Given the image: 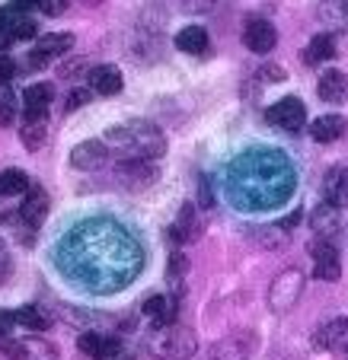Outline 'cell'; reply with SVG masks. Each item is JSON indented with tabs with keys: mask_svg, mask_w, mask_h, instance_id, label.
I'll return each instance as SVG.
<instances>
[{
	"mask_svg": "<svg viewBox=\"0 0 348 360\" xmlns=\"http://www.w3.org/2000/svg\"><path fill=\"white\" fill-rule=\"evenodd\" d=\"M77 347H80L89 360H112V357H118V351H122L118 338L96 335V332H83L80 338H77Z\"/></svg>",
	"mask_w": 348,
	"mask_h": 360,
	"instance_id": "cell-14",
	"label": "cell"
},
{
	"mask_svg": "<svg viewBox=\"0 0 348 360\" xmlns=\"http://www.w3.org/2000/svg\"><path fill=\"white\" fill-rule=\"evenodd\" d=\"M58 74H61L64 80H77V77L89 74V70H87V58H70V61H64L61 68H58Z\"/></svg>",
	"mask_w": 348,
	"mask_h": 360,
	"instance_id": "cell-30",
	"label": "cell"
},
{
	"mask_svg": "<svg viewBox=\"0 0 348 360\" xmlns=\"http://www.w3.org/2000/svg\"><path fill=\"white\" fill-rule=\"evenodd\" d=\"M214 0H185V10H192V13H205V10H211Z\"/></svg>",
	"mask_w": 348,
	"mask_h": 360,
	"instance_id": "cell-37",
	"label": "cell"
},
{
	"mask_svg": "<svg viewBox=\"0 0 348 360\" xmlns=\"http://www.w3.org/2000/svg\"><path fill=\"white\" fill-rule=\"evenodd\" d=\"M345 217H348L345 207H335V204H329V201H320L313 217H310V226H313V233L320 239H333L335 233L345 226Z\"/></svg>",
	"mask_w": 348,
	"mask_h": 360,
	"instance_id": "cell-8",
	"label": "cell"
},
{
	"mask_svg": "<svg viewBox=\"0 0 348 360\" xmlns=\"http://www.w3.org/2000/svg\"><path fill=\"white\" fill-rule=\"evenodd\" d=\"M266 118H268V124H275V128L297 134V131L304 128V122H307V105H304L301 99H294V96H287V99L275 102L272 109L266 112Z\"/></svg>",
	"mask_w": 348,
	"mask_h": 360,
	"instance_id": "cell-5",
	"label": "cell"
},
{
	"mask_svg": "<svg viewBox=\"0 0 348 360\" xmlns=\"http://www.w3.org/2000/svg\"><path fill=\"white\" fill-rule=\"evenodd\" d=\"M13 326H16V313H13V309H0V338H7Z\"/></svg>",
	"mask_w": 348,
	"mask_h": 360,
	"instance_id": "cell-35",
	"label": "cell"
},
{
	"mask_svg": "<svg viewBox=\"0 0 348 360\" xmlns=\"http://www.w3.org/2000/svg\"><path fill=\"white\" fill-rule=\"evenodd\" d=\"M323 201L348 211V166H333L323 179Z\"/></svg>",
	"mask_w": 348,
	"mask_h": 360,
	"instance_id": "cell-16",
	"label": "cell"
},
{
	"mask_svg": "<svg viewBox=\"0 0 348 360\" xmlns=\"http://www.w3.org/2000/svg\"><path fill=\"white\" fill-rule=\"evenodd\" d=\"M342 134H345V118L335 115V112L316 118V122L310 124V137H313L316 143H333V141H339Z\"/></svg>",
	"mask_w": 348,
	"mask_h": 360,
	"instance_id": "cell-20",
	"label": "cell"
},
{
	"mask_svg": "<svg viewBox=\"0 0 348 360\" xmlns=\"http://www.w3.org/2000/svg\"><path fill=\"white\" fill-rule=\"evenodd\" d=\"M316 16L326 26H348V0H323Z\"/></svg>",
	"mask_w": 348,
	"mask_h": 360,
	"instance_id": "cell-24",
	"label": "cell"
},
{
	"mask_svg": "<svg viewBox=\"0 0 348 360\" xmlns=\"http://www.w3.org/2000/svg\"><path fill=\"white\" fill-rule=\"evenodd\" d=\"M89 96H93V89H70V96H68V112H74V109H80V105H87Z\"/></svg>",
	"mask_w": 348,
	"mask_h": 360,
	"instance_id": "cell-32",
	"label": "cell"
},
{
	"mask_svg": "<svg viewBox=\"0 0 348 360\" xmlns=\"http://www.w3.org/2000/svg\"><path fill=\"white\" fill-rule=\"evenodd\" d=\"M106 160H109V147H106L103 141H83L70 150V166H74V169H83V172L99 169Z\"/></svg>",
	"mask_w": 348,
	"mask_h": 360,
	"instance_id": "cell-12",
	"label": "cell"
},
{
	"mask_svg": "<svg viewBox=\"0 0 348 360\" xmlns=\"http://www.w3.org/2000/svg\"><path fill=\"white\" fill-rule=\"evenodd\" d=\"M87 83L93 93L99 96H116L122 89V70L116 64H99V68H89L87 74Z\"/></svg>",
	"mask_w": 348,
	"mask_h": 360,
	"instance_id": "cell-19",
	"label": "cell"
},
{
	"mask_svg": "<svg viewBox=\"0 0 348 360\" xmlns=\"http://www.w3.org/2000/svg\"><path fill=\"white\" fill-rule=\"evenodd\" d=\"M35 20L29 13H23L20 7L7 4L0 7V48L10 45V41H23V39H35Z\"/></svg>",
	"mask_w": 348,
	"mask_h": 360,
	"instance_id": "cell-4",
	"label": "cell"
},
{
	"mask_svg": "<svg viewBox=\"0 0 348 360\" xmlns=\"http://www.w3.org/2000/svg\"><path fill=\"white\" fill-rule=\"evenodd\" d=\"M16 77V61L7 55H0V83H10Z\"/></svg>",
	"mask_w": 348,
	"mask_h": 360,
	"instance_id": "cell-34",
	"label": "cell"
},
{
	"mask_svg": "<svg viewBox=\"0 0 348 360\" xmlns=\"http://www.w3.org/2000/svg\"><path fill=\"white\" fill-rule=\"evenodd\" d=\"M51 96H55V89L48 86V83H32V86H26V93H23V115H26V122H48V102H51Z\"/></svg>",
	"mask_w": 348,
	"mask_h": 360,
	"instance_id": "cell-11",
	"label": "cell"
},
{
	"mask_svg": "<svg viewBox=\"0 0 348 360\" xmlns=\"http://www.w3.org/2000/svg\"><path fill=\"white\" fill-rule=\"evenodd\" d=\"M144 316L154 328H170L176 326V300L163 297V293H154L147 303H144Z\"/></svg>",
	"mask_w": 348,
	"mask_h": 360,
	"instance_id": "cell-18",
	"label": "cell"
},
{
	"mask_svg": "<svg viewBox=\"0 0 348 360\" xmlns=\"http://www.w3.org/2000/svg\"><path fill=\"white\" fill-rule=\"evenodd\" d=\"M348 338V316H333L313 332V347L316 351H333Z\"/></svg>",
	"mask_w": 348,
	"mask_h": 360,
	"instance_id": "cell-15",
	"label": "cell"
},
{
	"mask_svg": "<svg viewBox=\"0 0 348 360\" xmlns=\"http://www.w3.org/2000/svg\"><path fill=\"white\" fill-rule=\"evenodd\" d=\"M16 122V99L7 86L0 89V128H10Z\"/></svg>",
	"mask_w": 348,
	"mask_h": 360,
	"instance_id": "cell-29",
	"label": "cell"
},
{
	"mask_svg": "<svg viewBox=\"0 0 348 360\" xmlns=\"http://www.w3.org/2000/svg\"><path fill=\"white\" fill-rule=\"evenodd\" d=\"M262 80H275V83H278V80H287V70L285 68H278V64H268V68H262Z\"/></svg>",
	"mask_w": 348,
	"mask_h": 360,
	"instance_id": "cell-36",
	"label": "cell"
},
{
	"mask_svg": "<svg viewBox=\"0 0 348 360\" xmlns=\"http://www.w3.org/2000/svg\"><path fill=\"white\" fill-rule=\"evenodd\" d=\"M316 93H320L323 102H329V105H339V102L348 99V77L342 74V70L329 68L320 74V83H316Z\"/></svg>",
	"mask_w": 348,
	"mask_h": 360,
	"instance_id": "cell-17",
	"label": "cell"
},
{
	"mask_svg": "<svg viewBox=\"0 0 348 360\" xmlns=\"http://www.w3.org/2000/svg\"><path fill=\"white\" fill-rule=\"evenodd\" d=\"M335 55V39H333V32H320V35H313L310 39V45L304 48V61L307 64H323V61H329V58Z\"/></svg>",
	"mask_w": 348,
	"mask_h": 360,
	"instance_id": "cell-23",
	"label": "cell"
},
{
	"mask_svg": "<svg viewBox=\"0 0 348 360\" xmlns=\"http://www.w3.org/2000/svg\"><path fill=\"white\" fill-rule=\"evenodd\" d=\"M256 351V335L249 332H237L220 338L218 345L208 351L205 360H249V354Z\"/></svg>",
	"mask_w": 348,
	"mask_h": 360,
	"instance_id": "cell-6",
	"label": "cell"
},
{
	"mask_svg": "<svg viewBox=\"0 0 348 360\" xmlns=\"http://www.w3.org/2000/svg\"><path fill=\"white\" fill-rule=\"evenodd\" d=\"M198 347V338L189 326H170L157 328L147 341V354L154 360H189Z\"/></svg>",
	"mask_w": 348,
	"mask_h": 360,
	"instance_id": "cell-2",
	"label": "cell"
},
{
	"mask_svg": "<svg viewBox=\"0 0 348 360\" xmlns=\"http://www.w3.org/2000/svg\"><path fill=\"white\" fill-rule=\"evenodd\" d=\"M70 48H74V35L70 32H48L35 41V51L29 55L32 58L29 64H32V68H42L48 58H61V55H68Z\"/></svg>",
	"mask_w": 348,
	"mask_h": 360,
	"instance_id": "cell-9",
	"label": "cell"
},
{
	"mask_svg": "<svg viewBox=\"0 0 348 360\" xmlns=\"http://www.w3.org/2000/svg\"><path fill=\"white\" fill-rule=\"evenodd\" d=\"M68 4H70V0H39L35 7H39L45 16H61L64 10H68Z\"/></svg>",
	"mask_w": 348,
	"mask_h": 360,
	"instance_id": "cell-31",
	"label": "cell"
},
{
	"mask_svg": "<svg viewBox=\"0 0 348 360\" xmlns=\"http://www.w3.org/2000/svg\"><path fill=\"white\" fill-rule=\"evenodd\" d=\"M118 176H128L135 185H144L147 179L154 176V169H151V160H141V157H131V160H125L122 166H118Z\"/></svg>",
	"mask_w": 348,
	"mask_h": 360,
	"instance_id": "cell-25",
	"label": "cell"
},
{
	"mask_svg": "<svg viewBox=\"0 0 348 360\" xmlns=\"http://www.w3.org/2000/svg\"><path fill=\"white\" fill-rule=\"evenodd\" d=\"M20 141L26 150H42L48 141V122H26L20 131Z\"/></svg>",
	"mask_w": 348,
	"mask_h": 360,
	"instance_id": "cell-27",
	"label": "cell"
},
{
	"mask_svg": "<svg viewBox=\"0 0 348 360\" xmlns=\"http://www.w3.org/2000/svg\"><path fill=\"white\" fill-rule=\"evenodd\" d=\"M13 313H16V326L29 328V332H45L48 328V316L39 306H23V309H13Z\"/></svg>",
	"mask_w": 348,
	"mask_h": 360,
	"instance_id": "cell-28",
	"label": "cell"
},
{
	"mask_svg": "<svg viewBox=\"0 0 348 360\" xmlns=\"http://www.w3.org/2000/svg\"><path fill=\"white\" fill-rule=\"evenodd\" d=\"M16 214H20V224H26L29 230H39L45 214H48V195L39 188V185H29L26 198H23V207Z\"/></svg>",
	"mask_w": 348,
	"mask_h": 360,
	"instance_id": "cell-13",
	"label": "cell"
},
{
	"mask_svg": "<svg viewBox=\"0 0 348 360\" xmlns=\"http://www.w3.org/2000/svg\"><path fill=\"white\" fill-rule=\"evenodd\" d=\"M275 41H278V32H275V26L268 20H262V16L246 20V26H243V45L249 48V51H256V55H268V51L275 48Z\"/></svg>",
	"mask_w": 348,
	"mask_h": 360,
	"instance_id": "cell-7",
	"label": "cell"
},
{
	"mask_svg": "<svg viewBox=\"0 0 348 360\" xmlns=\"http://www.w3.org/2000/svg\"><path fill=\"white\" fill-rule=\"evenodd\" d=\"M109 141L135 150V157H141V160H157V157H163V150H166L163 134H160V128L151 122L118 124V128L109 131Z\"/></svg>",
	"mask_w": 348,
	"mask_h": 360,
	"instance_id": "cell-1",
	"label": "cell"
},
{
	"mask_svg": "<svg viewBox=\"0 0 348 360\" xmlns=\"http://www.w3.org/2000/svg\"><path fill=\"white\" fill-rule=\"evenodd\" d=\"M176 48L185 55H205L208 51V32L201 26H185L176 32Z\"/></svg>",
	"mask_w": 348,
	"mask_h": 360,
	"instance_id": "cell-21",
	"label": "cell"
},
{
	"mask_svg": "<svg viewBox=\"0 0 348 360\" xmlns=\"http://www.w3.org/2000/svg\"><path fill=\"white\" fill-rule=\"evenodd\" d=\"M29 191V179L23 169H4L0 172V195L4 198H13V195H23Z\"/></svg>",
	"mask_w": 348,
	"mask_h": 360,
	"instance_id": "cell-26",
	"label": "cell"
},
{
	"mask_svg": "<svg viewBox=\"0 0 348 360\" xmlns=\"http://www.w3.org/2000/svg\"><path fill=\"white\" fill-rule=\"evenodd\" d=\"M198 233V217H195V204H182L179 211V220L170 226V239L173 243H189Z\"/></svg>",
	"mask_w": 348,
	"mask_h": 360,
	"instance_id": "cell-22",
	"label": "cell"
},
{
	"mask_svg": "<svg viewBox=\"0 0 348 360\" xmlns=\"http://www.w3.org/2000/svg\"><path fill=\"white\" fill-rule=\"evenodd\" d=\"M10 271H13V259H10V252H7V245L0 243V287L7 284Z\"/></svg>",
	"mask_w": 348,
	"mask_h": 360,
	"instance_id": "cell-33",
	"label": "cell"
},
{
	"mask_svg": "<svg viewBox=\"0 0 348 360\" xmlns=\"http://www.w3.org/2000/svg\"><path fill=\"white\" fill-rule=\"evenodd\" d=\"M313 271L320 281H339L342 274V265H339V249H335L333 239H316L313 243Z\"/></svg>",
	"mask_w": 348,
	"mask_h": 360,
	"instance_id": "cell-10",
	"label": "cell"
},
{
	"mask_svg": "<svg viewBox=\"0 0 348 360\" xmlns=\"http://www.w3.org/2000/svg\"><path fill=\"white\" fill-rule=\"evenodd\" d=\"M304 287H307V278H304L301 268L278 271L272 287H268V309L272 313H291L294 306H297V300L304 297Z\"/></svg>",
	"mask_w": 348,
	"mask_h": 360,
	"instance_id": "cell-3",
	"label": "cell"
}]
</instances>
